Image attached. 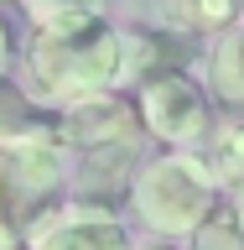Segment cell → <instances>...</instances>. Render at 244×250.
Here are the masks:
<instances>
[{
  "label": "cell",
  "mask_w": 244,
  "mask_h": 250,
  "mask_svg": "<svg viewBox=\"0 0 244 250\" xmlns=\"http://www.w3.org/2000/svg\"><path fill=\"white\" fill-rule=\"evenodd\" d=\"M52 125L57 120H47L31 94H21L11 78H0V146L31 141V136H42V130H52Z\"/></svg>",
  "instance_id": "obj_9"
},
{
  "label": "cell",
  "mask_w": 244,
  "mask_h": 250,
  "mask_svg": "<svg viewBox=\"0 0 244 250\" xmlns=\"http://www.w3.org/2000/svg\"><path fill=\"white\" fill-rule=\"evenodd\" d=\"M26 16L37 26H68V21H89V16H104L109 0H21Z\"/></svg>",
  "instance_id": "obj_12"
},
{
  "label": "cell",
  "mask_w": 244,
  "mask_h": 250,
  "mask_svg": "<svg viewBox=\"0 0 244 250\" xmlns=\"http://www.w3.org/2000/svg\"><path fill=\"white\" fill-rule=\"evenodd\" d=\"M167 16L182 31H229L244 16V0H167Z\"/></svg>",
  "instance_id": "obj_10"
},
{
  "label": "cell",
  "mask_w": 244,
  "mask_h": 250,
  "mask_svg": "<svg viewBox=\"0 0 244 250\" xmlns=\"http://www.w3.org/2000/svg\"><path fill=\"white\" fill-rule=\"evenodd\" d=\"M0 250H26V245H0Z\"/></svg>",
  "instance_id": "obj_17"
},
{
  "label": "cell",
  "mask_w": 244,
  "mask_h": 250,
  "mask_svg": "<svg viewBox=\"0 0 244 250\" xmlns=\"http://www.w3.org/2000/svg\"><path fill=\"white\" fill-rule=\"evenodd\" d=\"M234 214H239V224H244V183L234 188Z\"/></svg>",
  "instance_id": "obj_15"
},
{
  "label": "cell",
  "mask_w": 244,
  "mask_h": 250,
  "mask_svg": "<svg viewBox=\"0 0 244 250\" xmlns=\"http://www.w3.org/2000/svg\"><path fill=\"white\" fill-rule=\"evenodd\" d=\"M68 151L62 120L31 141L0 146V245H26V234L52 214L47 203L68 183Z\"/></svg>",
  "instance_id": "obj_3"
},
{
  "label": "cell",
  "mask_w": 244,
  "mask_h": 250,
  "mask_svg": "<svg viewBox=\"0 0 244 250\" xmlns=\"http://www.w3.org/2000/svg\"><path fill=\"white\" fill-rule=\"evenodd\" d=\"M11 58H16V47H11V26L0 21V78L11 73Z\"/></svg>",
  "instance_id": "obj_14"
},
{
  "label": "cell",
  "mask_w": 244,
  "mask_h": 250,
  "mask_svg": "<svg viewBox=\"0 0 244 250\" xmlns=\"http://www.w3.org/2000/svg\"><path fill=\"white\" fill-rule=\"evenodd\" d=\"M213 167H218V177L229 188L244 183V115L234 125H224V136H218V146H213Z\"/></svg>",
  "instance_id": "obj_13"
},
{
  "label": "cell",
  "mask_w": 244,
  "mask_h": 250,
  "mask_svg": "<svg viewBox=\"0 0 244 250\" xmlns=\"http://www.w3.org/2000/svg\"><path fill=\"white\" fill-rule=\"evenodd\" d=\"M140 120L156 141H167L171 151H187L208 136L213 125V99L198 78H187V68L161 73L151 83H140Z\"/></svg>",
  "instance_id": "obj_4"
},
{
  "label": "cell",
  "mask_w": 244,
  "mask_h": 250,
  "mask_svg": "<svg viewBox=\"0 0 244 250\" xmlns=\"http://www.w3.org/2000/svg\"><path fill=\"white\" fill-rule=\"evenodd\" d=\"M208 83H213V99L224 109L244 115V21L218 31L213 58H208Z\"/></svg>",
  "instance_id": "obj_8"
},
{
  "label": "cell",
  "mask_w": 244,
  "mask_h": 250,
  "mask_svg": "<svg viewBox=\"0 0 244 250\" xmlns=\"http://www.w3.org/2000/svg\"><path fill=\"white\" fill-rule=\"evenodd\" d=\"M187 250H244V224L234 208H213L198 229L187 234Z\"/></svg>",
  "instance_id": "obj_11"
},
{
  "label": "cell",
  "mask_w": 244,
  "mask_h": 250,
  "mask_svg": "<svg viewBox=\"0 0 244 250\" xmlns=\"http://www.w3.org/2000/svg\"><path fill=\"white\" fill-rule=\"evenodd\" d=\"M125 37V83H151L161 73L187 68V42L161 31H120Z\"/></svg>",
  "instance_id": "obj_7"
},
{
  "label": "cell",
  "mask_w": 244,
  "mask_h": 250,
  "mask_svg": "<svg viewBox=\"0 0 244 250\" xmlns=\"http://www.w3.org/2000/svg\"><path fill=\"white\" fill-rule=\"evenodd\" d=\"M26 250H135L130 224L104 203H68L26 234Z\"/></svg>",
  "instance_id": "obj_5"
},
{
  "label": "cell",
  "mask_w": 244,
  "mask_h": 250,
  "mask_svg": "<svg viewBox=\"0 0 244 250\" xmlns=\"http://www.w3.org/2000/svg\"><path fill=\"white\" fill-rule=\"evenodd\" d=\"M218 167L198 151H167L130 177V208L151 234L182 240L218 208Z\"/></svg>",
  "instance_id": "obj_2"
},
{
  "label": "cell",
  "mask_w": 244,
  "mask_h": 250,
  "mask_svg": "<svg viewBox=\"0 0 244 250\" xmlns=\"http://www.w3.org/2000/svg\"><path fill=\"white\" fill-rule=\"evenodd\" d=\"M140 130V104H130L120 89L89 94L62 109V136L68 146H125Z\"/></svg>",
  "instance_id": "obj_6"
},
{
  "label": "cell",
  "mask_w": 244,
  "mask_h": 250,
  "mask_svg": "<svg viewBox=\"0 0 244 250\" xmlns=\"http://www.w3.org/2000/svg\"><path fill=\"white\" fill-rule=\"evenodd\" d=\"M26 94L37 104H78L89 94L125 83V37L104 16L68 21V26H37L26 42Z\"/></svg>",
  "instance_id": "obj_1"
},
{
  "label": "cell",
  "mask_w": 244,
  "mask_h": 250,
  "mask_svg": "<svg viewBox=\"0 0 244 250\" xmlns=\"http://www.w3.org/2000/svg\"><path fill=\"white\" fill-rule=\"evenodd\" d=\"M151 250H182V245H177V240H161V245H151Z\"/></svg>",
  "instance_id": "obj_16"
}]
</instances>
